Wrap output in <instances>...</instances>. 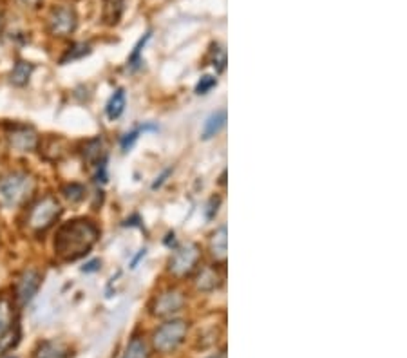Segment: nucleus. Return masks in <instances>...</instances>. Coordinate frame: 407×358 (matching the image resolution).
<instances>
[{
	"label": "nucleus",
	"mask_w": 407,
	"mask_h": 358,
	"mask_svg": "<svg viewBox=\"0 0 407 358\" xmlns=\"http://www.w3.org/2000/svg\"><path fill=\"white\" fill-rule=\"evenodd\" d=\"M100 230L89 219H73L62 224L55 236V254L62 261H76L97 245Z\"/></svg>",
	"instance_id": "1"
},
{
	"label": "nucleus",
	"mask_w": 407,
	"mask_h": 358,
	"mask_svg": "<svg viewBox=\"0 0 407 358\" xmlns=\"http://www.w3.org/2000/svg\"><path fill=\"white\" fill-rule=\"evenodd\" d=\"M35 192V179L27 172L0 176V210L20 208Z\"/></svg>",
	"instance_id": "2"
},
{
	"label": "nucleus",
	"mask_w": 407,
	"mask_h": 358,
	"mask_svg": "<svg viewBox=\"0 0 407 358\" xmlns=\"http://www.w3.org/2000/svg\"><path fill=\"white\" fill-rule=\"evenodd\" d=\"M62 206L58 203V199L55 196H44L36 199L33 205H31L29 212H27L26 224L27 230L33 231V234H44L45 230L53 227L55 221L60 217Z\"/></svg>",
	"instance_id": "3"
},
{
	"label": "nucleus",
	"mask_w": 407,
	"mask_h": 358,
	"mask_svg": "<svg viewBox=\"0 0 407 358\" xmlns=\"http://www.w3.org/2000/svg\"><path fill=\"white\" fill-rule=\"evenodd\" d=\"M187 329H189V326H187L185 320H171V322H165L154 331L152 335L154 350L159 351V353H171V351H174L176 348L185 341Z\"/></svg>",
	"instance_id": "4"
},
{
	"label": "nucleus",
	"mask_w": 407,
	"mask_h": 358,
	"mask_svg": "<svg viewBox=\"0 0 407 358\" xmlns=\"http://www.w3.org/2000/svg\"><path fill=\"white\" fill-rule=\"evenodd\" d=\"M197 261H199V248L194 243H189V245H183L172 254L171 261H169V270H171L172 275L185 277L192 273Z\"/></svg>",
	"instance_id": "5"
},
{
	"label": "nucleus",
	"mask_w": 407,
	"mask_h": 358,
	"mask_svg": "<svg viewBox=\"0 0 407 358\" xmlns=\"http://www.w3.org/2000/svg\"><path fill=\"white\" fill-rule=\"evenodd\" d=\"M76 26H78V17L75 9L69 6L55 8L48 18L49 33L55 36H69L71 33H75Z\"/></svg>",
	"instance_id": "6"
},
{
	"label": "nucleus",
	"mask_w": 407,
	"mask_h": 358,
	"mask_svg": "<svg viewBox=\"0 0 407 358\" xmlns=\"http://www.w3.org/2000/svg\"><path fill=\"white\" fill-rule=\"evenodd\" d=\"M40 284H42V275L36 270H26L20 273V277L15 282V301L20 306H26L33 301V297L38 292Z\"/></svg>",
	"instance_id": "7"
},
{
	"label": "nucleus",
	"mask_w": 407,
	"mask_h": 358,
	"mask_svg": "<svg viewBox=\"0 0 407 358\" xmlns=\"http://www.w3.org/2000/svg\"><path fill=\"white\" fill-rule=\"evenodd\" d=\"M183 293L178 292V289H166L154 302L152 313L158 315V317H171V315L178 313L183 308Z\"/></svg>",
	"instance_id": "8"
},
{
	"label": "nucleus",
	"mask_w": 407,
	"mask_h": 358,
	"mask_svg": "<svg viewBox=\"0 0 407 358\" xmlns=\"http://www.w3.org/2000/svg\"><path fill=\"white\" fill-rule=\"evenodd\" d=\"M9 145L18 152H29L38 145V138L36 132L26 125H17L13 131L9 132Z\"/></svg>",
	"instance_id": "9"
},
{
	"label": "nucleus",
	"mask_w": 407,
	"mask_h": 358,
	"mask_svg": "<svg viewBox=\"0 0 407 358\" xmlns=\"http://www.w3.org/2000/svg\"><path fill=\"white\" fill-rule=\"evenodd\" d=\"M66 345L55 341H45L38 345L33 358H66L67 357Z\"/></svg>",
	"instance_id": "10"
},
{
	"label": "nucleus",
	"mask_w": 407,
	"mask_h": 358,
	"mask_svg": "<svg viewBox=\"0 0 407 358\" xmlns=\"http://www.w3.org/2000/svg\"><path fill=\"white\" fill-rule=\"evenodd\" d=\"M224 123H227V110H217L210 116V118L205 122V127H203V140H210L214 136H217L221 132V129L224 127Z\"/></svg>",
	"instance_id": "11"
},
{
	"label": "nucleus",
	"mask_w": 407,
	"mask_h": 358,
	"mask_svg": "<svg viewBox=\"0 0 407 358\" xmlns=\"http://www.w3.org/2000/svg\"><path fill=\"white\" fill-rule=\"evenodd\" d=\"M210 252L215 261H227V227H221L214 231L210 239Z\"/></svg>",
	"instance_id": "12"
},
{
	"label": "nucleus",
	"mask_w": 407,
	"mask_h": 358,
	"mask_svg": "<svg viewBox=\"0 0 407 358\" xmlns=\"http://www.w3.org/2000/svg\"><path fill=\"white\" fill-rule=\"evenodd\" d=\"M221 284V277L217 275V271L214 268H203L199 271V275L196 277V286L201 292H212Z\"/></svg>",
	"instance_id": "13"
},
{
	"label": "nucleus",
	"mask_w": 407,
	"mask_h": 358,
	"mask_svg": "<svg viewBox=\"0 0 407 358\" xmlns=\"http://www.w3.org/2000/svg\"><path fill=\"white\" fill-rule=\"evenodd\" d=\"M13 324V304L6 297H0V341L11 329Z\"/></svg>",
	"instance_id": "14"
},
{
	"label": "nucleus",
	"mask_w": 407,
	"mask_h": 358,
	"mask_svg": "<svg viewBox=\"0 0 407 358\" xmlns=\"http://www.w3.org/2000/svg\"><path fill=\"white\" fill-rule=\"evenodd\" d=\"M31 73H33V66H31L29 62L20 60V62H17L13 69H11V75H9V78H11V83H13V85L22 87V85H26V83L29 82Z\"/></svg>",
	"instance_id": "15"
},
{
	"label": "nucleus",
	"mask_w": 407,
	"mask_h": 358,
	"mask_svg": "<svg viewBox=\"0 0 407 358\" xmlns=\"http://www.w3.org/2000/svg\"><path fill=\"white\" fill-rule=\"evenodd\" d=\"M123 109H125V91L123 89H118V91L114 92L113 96H110L109 103H107V118L109 120H118L122 116Z\"/></svg>",
	"instance_id": "16"
},
{
	"label": "nucleus",
	"mask_w": 407,
	"mask_h": 358,
	"mask_svg": "<svg viewBox=\"0 0 407 358\" xmlns=\"http://www.w3.org/2000/svg\"><path fill=\"white\" fill-rule=\"evenodd\" d=\"M101 154H103V150H101V141L100 140H91L87 141V145H85V150H83V159H85V163H97V165H100L101 162H106V157H101Z\"/></svg>",
	"instance_id": "17"
},
{
	"label": "nucleus",
	"mask_w": 407,
	"mask_h": 358,
	"mask_svg": "<svg viewBox=\"0 0 407 358\" xmlns=\"http://www.w3.org/2000/svg\"><path fill=\"white\" fill-rule=\"evenodd\" d=\"M122 358H149V350H147V344H145L143 338L134 336V338L129 342L127 350H125Z\"/></svg>",
	"instance_id": "18"
},
{
	"label": "nucleus",
	"mask_w": 407,
	"mask_h": 358,
	"mask_svg": "<svg viewBox=\"0 0 407 358\" xmlns=\"http://www.w3.org/2000/svg\"><path fill=\"white\" fill-rule=\"evenodd\" d=\"M62 194H64V197H66L67 201L80 203L83 197H85V188L78 183H71L62 188Z\"/></svg>",
	"instance_id": "19"
},
{
	"label": "nucleus",
	"mask_w": 407,
	"mask_h": 358,
	"mask_svg": "<svg viewBox=\"0 0 407 358\" xmlns=\"http://www.w3.org/2000/svg\"><path fill=\"white\" fill-rule=\"evenodd\" d=\"M91 52V48H89L87 44H75L73 48H69V51L66 52V57L62 58V64H67V62H73V60H78V58L85 57V55H89Z\"/></svg>",
	"instance_id": "20"
},
{
	"label": "nucleus",
	"mask_w": 407,
	"mask_h": 358,
	"mask_svg": "<svg viewBox=\"0 0 407 358\" xmlns=\"http://www.w3.org/2000/svg\"><path fill=\"white\" fill-rule=\"evenodd\" d=\"M215 83H217V80H215L214 76H210V75L203 76V78L199 80V83L196 85V92L197 94H206V92L210 91L212 87H215Z\"/></svg>",
	"instance_id": "21"
},
{
	"label": "nucleus",
	"mask_w": 407,
	"mask_h": 358,
	"mask_svg": "<svg viewBox=\"0 0 407 358\" xmlns=\"http://www.w3.org/2000/svg\"><path fill=\"white\" fill-rule=\"evenodd\" d=\"M149 38H150V31H149V33H147V35L143 36V38H140V42H138V44H136L134 51H132L131 58H129V64H131V66H136V62L140 60L141 51H143L145 44H147V42H149Z\"/></svg>",
	"instance_id": "22"
},
{
	"label": "nucleus",
	"mask_w": 407,
	"mask_h": 358,
	"mask_svg": "<svg viewBox=\"0 0 407 358\" xmlns=\"http://www.w3.org/2000/svg\"><path fill=\"white\" fill-rule=\"evenodd\" d=\"M150 127V125H149ZM147 127H141V129H136V131H132V132H129V134H125L122 138V150H125L127 152L129 149H131L132 145H134V141L138 140V136H140V132L141 131H145Z\"/></svg>",
	"instance_id": "23"
},
{
	"label": "nucleus",
	"mask_w": 407,
	"mask_h": 358,
	"mask_svg": "<svg viewBox=\"0 0 407 358\" xmlns=\"http://www.w3.org/2000/svg\"><path fill=\"white\" fill-rule=\"evenodd\" d=\"M98 266H100V261H91L87 264V266L83 268V271H87V273H89V271H97Z\"/></svg>",
	"instance_id": "24"
},
{
	"label": "nucleus",
	"mask_w": 407,
	"mask_h": 358,
	"mask_svg": "<svg viewBox=\"0 0 407 358\" xmlns=\"http://www.w3.org/2000/svg\"><path fill=\"white\" fill-rule=\"evenodd\" d=\"M20 2L26 6H29V8H36V6H38L42 0H20Z\"/></svg>",
	"instance_id": "25"
},
{
	"label": "nucleus",
	"mask_w": 407,
	"mask_h": 358,
	"mask_svg": "<svg viewBox=\"0 0 407 358\" xmlns=\"http://www.w3.org/2000/svg\"><path fill=\"white\" fill-rule=\"evenodd\" d=\"M210 358H227V355L221 353V355H215V357H210Z\"/></svg>",
	"instance_id": "26"
},
{
	"label": "nucleus",
	"mask_w": 407,
	"mask_h": 358,
	"mask_svg": "<svg viewBox=\"0 0 407 358\" xmlns=\"http://www.w3.org/2000/svg\"><path fill=\"white\" fill-rule=\"evenodd\" d=\"M9 358H13V357H9Z\"/></svg>",
	"instance_id": "27"
}]
</instances>
